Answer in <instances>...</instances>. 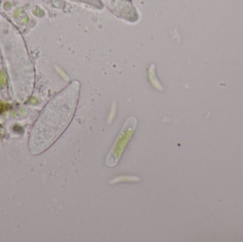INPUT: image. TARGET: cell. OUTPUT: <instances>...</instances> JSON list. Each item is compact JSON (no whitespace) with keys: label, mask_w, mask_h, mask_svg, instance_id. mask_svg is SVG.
<instances>
[{"label":"cell","mask_w":243,"mask_h":242,"mask_svg":"<svg viewBox=\"0 0 243 242\" xmlns=\"http://www.w3.org/2000/svg\"><path fill=\"white\" fill-rule=\"evenodd\" d=\"M135 125V124L129 127V126H127L126 124L124 126L115 143L113 145V149L109 151L108 157H107L106 163L109 167H114L119 163L128 141L132 137V133H134Z\"/></svg>","instance_id":"6da1fadb"},{"label":"cell","mask_w":243,"mask_h":242,"mask_svg":"<svg viewBox=\"0 0 243 242\" xmlns=\"http://www.w3.org/2000/svg\"><path fill=\"white\" fill-rule=\"evenodd\" d=\"M7 77L3 71L0 70V85L4 86L6 85Z\"/></svg>","instance_id":"7a4b0ae2"},{"label":"cell","mask_w":243,"mask_h":242,"mask_svg":"<svg viewBox=\"0 0 243 242\" xmlns=\"http://www.w3.org/2000/svg\"><path fill=\"white\" fill-rule=\"evenodd\" d=\"M4 110V105L2 104H0V113H2Z\"/></svg>","instance_id":"3957f363"}]
</instances>
